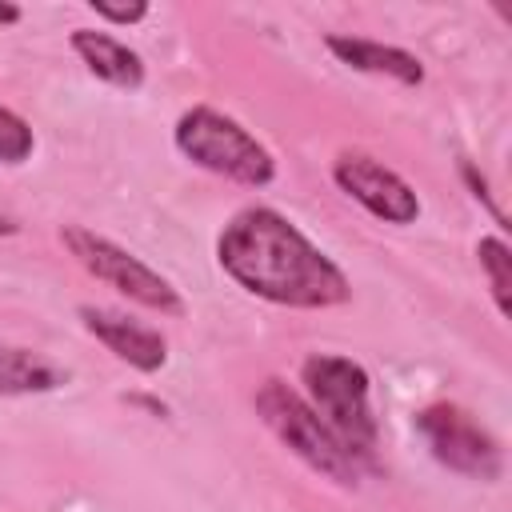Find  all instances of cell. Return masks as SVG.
Returning a JSON list of instances; mask_svg holds the SVG:
<instances>
[{
	"mask_svg": "<svg viewBox=\"0 0 512 512\" xmlns=\"http://www.w3.org/2000/svg\"><path fill=\"white\" fill-rule=\"evenodd\" d=\"M220 268L252 296L280 308H336L352 296L348 276L332 256H324L288 216L264 204L240 208L220 240Z\"/></svg>",
	"mask_w": 512,
	"mask_h": 512,
	"instance_id": "1",
	"label": "cell"
},
{
	"mask_svg": "<svg viewBox=\"0 0 512 512\" xmlns=\"http://www.w3.org/2000/svg\"><path fill=\"white\" fill-rule=\"evenodd\" d=\"M300 384L308 392L312 412L336 432V440L364 464H376V412H372V380L364 364L336 356V352H312L300 364Z\"/></svg>",
	"mask_w": 512,
	"mask_h": 512,
	"instance_id": "2",
	"label": "cell"
},
{
	"mask_svg": "<svg viewBox=\"0 0 512 512\" xmlns=\"http://www.w3.org/2000/svg\"><path fill=\"white\" fill-rule=\"evenodd\" d=\"M172 140H176V152L184 160H192L196 168L216 172L224 180H236L244 188H264L276 176L272 152L240 120H232V116H224L208 104L188 108L176 120Z\"/></svg>",
	"mask_w": 512,
	"mask_h": 512,
	"instance_id": "3",
	"label": "cell"
},
{
	"mask_svg": "<svg viewBox=\"0 0 512 512\" xmlns=\"http://www.w3.org/2000/svg\"><path fill=\"white\" fill-rule=\"evenodd\" d=\"M256 412L268 424V432L292 456H300L312 472H320V476H328L336 484H356L360 480L364 464L336 440V432L312 412V404L296 388H288L284 380L272 376V380H264L256 388Z\"/></svg>",
	"mask_w": 512,
	"mask_h": 512,
	"instance_id": "4",
	"label": "cell"
},
{
	"mask_svg": "<svg viewBox=\"0 0 512 512\" xmlns=\"http://www.w3.org/2000/svg\"><path fill=\"white\" fill-rule=\"evenodd\" d=\"M60 240L64 248L76 256V264L84 272H92L96 280H104L108 288H116L120 296L136 300L140 308L148 312H160V316H184V300L180 292L172 288V280H164L156 268H148L140 256H132L128 248L112 244L108 236H96L80 224H68L60 228Z\"/></svg>",
	"mask_w": 512,
	"mask_h": 512,
	"instance_id": "5",
	"label": "cell"
},
{
	"mask_svg": "<svg viewBox=\"0 0 512 512\" xmlns=\"http://www.w3.org/2000/svg\"><path fill=\"white\" fill-rule=\"evenodd\" d=\"M416 432L432 460L468 480H496L504 472L500 440L460 404H428L416 412Z\"/></svg>",
	"mask_w": 512,
	"mask_h": 512,
	"instance_id": "6",
	"label": "cell"
},
{
	"mask_svg": "<svg viewBox=\"0 0 512 512\" xmlns=\"http://www.w3.org/2000/svg\"><path fill=\"white\" fill-rule=\"evenodd\" d=\"M332 180L340 184V192H348L364 212H372L384 224H412L420 216L416 188L368 152H340L332 160Z\"/></svg>",
	"mask_w": 512,
	"mask_h": 512,
	"instance_id": "7",
	"label": "cell"
},
{
	"mask_svg": "<svg viewBox=\"0 0 512 512\" xmlns=\"http://www.w3.org/2000/svg\"><path fill=\"white\" fill-rule=\"evenodd\" d=\"M76 316H80L84 332L96 336L128 368H136V372H160L168 364V340L156 328H148V324H140L132 316H120L112 308H96V304H80Z\"/></svg>",
	"mask_w": 512,
	"mask_h": 512,
	"instance_id": "8",
	"label": "cell"
},
{
	"mask_svg": "<svg viewBox=\"0 0 512 512\" xmlns=\"http://www.w3.org/2000/svg\"><path fill=\"white\" fill-rule=\"evenodd\" d=\"M324 44H328V52H332L340 64H348V68H356V72L388 76V80L408 84V88H416V84L424 80L420 60H416L412 52L396 48V44H380V40H364V36H324Z\"/></svg>",
	"mask_w": 512,
	"mask_h": 512,
	"instance_id": "9",
	"label": "cell"
},
{
	"mask_svg": "<svg viewBox=\"0 0 512 512\" xmlns=\"http://www.w3.org/2000/svg\"><path fill=\"white\" fill-rule=\"evenodd\" d=\"M72 52L84 60V68L92 76H100L104 84L112 88H124V92H136L144 84V60L116 36L108 32H96V28H76L72 32Z\"/></svg>",
	"mask_w": 512,
	"mask_h": 512,
	"instance_id": "10",
	"label": "cell"
},
{
	"mask_svg": "<svg viewBox=\"0 0 512 512\" xmlns=\"http://www.w3.org/2000/svg\"><path fill=\"white\" fill-rule=\"evenodd\" d=\"M68 384V372L32 348H0V396H36Z\"/></svg>",
	"mask_w": 512,
	"mask_h": 512,
	"instance_id": "11",
	"label": "cell"
},
{
	"mask_svg": "<svg viewBox=\"0 0 512 512\" xmlns=\"http://www.w3.org/2000/svg\"><path fill=\"white\" fill-rule=\"evenodd\" d=\"M476 260H480V272L488 276V288H492L500 316H508L512 312V252H508V244L500 236H480Z\"/></svg>",
	"mask_w": 512,
	"mask_h": 512,
	"instance_id": "12",
	"label": "cell"
},
{
	"mask_svg": "<svg viewBox=\"0 0 512 512\" xmlns=\"http://www.w3.org/2000/svg\"><path fill=\"white\" fill-rule=\"evenodd\" d=\"M32 148H36V136H32L28 120L0 104V164H24L32 156Z\"/></svg>",
	"mask_w": 512,
	"mask_h": 512,
	"instance_id": "13",
	"label": "cell"
},
{
	"mask_svg": "<svg viewBox=\"0 0 512 512\" xmlns=\"http://www.w3.org/2000/svg\"><path fill=\"white\" fill-rule=\"evenodd\" d=\"M92 12L100 20H112V24H136L148 16V4H128V8H116V4H104V0H92Z\"/></svg>",
	"mask_w": 512,
	"mask_h": 512,
	"instance_id": "14",
	"label": "cell"
},
{
	"mask_svg": "<svg viewBox=\"0 0 512 512\" xmlns=\"http://www.w3.org/2000/svg\"><path fill=\"white\" fill-rule=\"evenodd\" d=\"M460 176H464V184L472 188V196H476V200H484V204H488V212H492L496 220H504V212L496 208V200H492V192H488V180H484L468 160H460Z\"/></svg>",
	"mask_w": 512,
	"mask_h": 512,
	"instance_id": "15",
	"label": "cell"
},
{
	"mask_svg": "<svg viewBox=\"0 0 512 512\" xmlns=\"http://www.w3.org/2000/svg\"><path fill=\"white\" fill-rule=\"evenodd\" d=\"M20 20V8L16 4H0V24H16Z\"/></svg>",
	"mask_w": 512,
	"mask_h": 512,
	"instance_id": "16",
	"label": "cell"
},
{
	"mask_svg": "<svg viewBox=\"0 0 512 512\" xmlns=\"http://www.w3.org/2000/svg\"><path fill=\"white\" fill-rule=\"evenodd\" d=\"M12 232H16V224H12V220H4V216H0V236H12Z\"/></svg>",
	"mask_w": 512,
	"mask_h": 512,
	"instance_id": "17",
	"label": "cell"
}]
</instances>
